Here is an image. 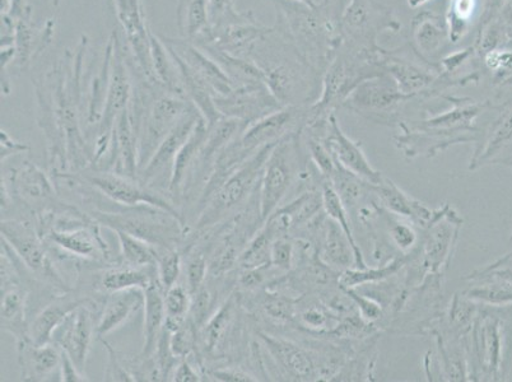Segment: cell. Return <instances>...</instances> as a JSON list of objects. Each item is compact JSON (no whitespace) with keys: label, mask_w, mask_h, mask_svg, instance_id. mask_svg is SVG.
<instances>
[{"label":"cell","mask_w":512,"mask_h":382,"mask_svg":"<svg viewBox=\"0 0 512 382\" xmlns=\"http://www.w3.org/2000/svg\"><path fill=\"white\" fill-rule=\"evenodd\" d=\"M167 49L178 55L183 62L192 68L195 73L204 79L212 88L214 97L226 96L234 90L235 83L231 81L220 65L211 55L193 41L188 39H174V37L160 36Z\"/></svg>","instance_id":"obj_27"},{"label":"cell","mask_w":512,"mask_h":382,"mask_svg":"<svg viewBox=\"0 0 512 382\" xmlns=\"http://www.w3.org/2000/svg\"><path fill=\"white\" fill-rule=\"evenodd\" d=\"M301 132L278 142L265 162L259 188L260 212L264 222L283 206L287 195L293 186L299 185L309 166L310 158L302 143Z\"/></svg>","instance_id":"obj_8"},{"label":"cell","mask_w":512,"mask_h":382,"mask_svg":"<svg viewBox=\"0 0 512 382\" xmlns=\"http://www.w3.org/2000/svg\"><path fill=\"white\" fill-rule=\"evenodd\" d=\"M102 301L79 306L71 312L54 335L53 342L72 358L83 374H86L88 356L96 335L97 324H95L93 311L96 307L101 309Z\"/></svg>","instance_id":"obj_24"},{"label":"cell","mask_w":512,"mask_h":382,"mask_svg":"<svg viewBox=\"0 0 512 382\" xmlns=\"http://www.w3.org/2000/svg\"><path fill=\"white\" fill-rule=\"evenodd\" d=\"M299 244L291 236L278 237L272 246L271 264L283 273L295 268Z\"/></svg>","instance_id":"obj_48"},{"label":"cell","mask_w":512,"mask_h":382,"mask_svg":"<svg viewBox=\"0 0 512 382\" xmlns=\"http://www.w3.org/2000/svg\"><path fill=\"white\" fill-rule=\"evenodd\" d=\"M304 129L313 130V132L320 134L325 143L328 144L335 160L344 169L372 185L379 184L383 179L384 175L374 169L370 161L367 160L361 142L353 141L351 137L343 132L335 113L327 119L306 124Z\"/></svg>","instance_id":"obj_19"},{"label":"cell","mask_w":512,"mask_h":382,"mask_svg":"<svg viewBox=\"0 0 512 382\" xmlns=\"http://www.w3.org/2000/svg\"><path fill=\"white\" fill-rule=\"evenodd\" d=\"M176 22L184 39H200L209 29L207 0H178Z\"/></svg>","instance_id":"obj_39"},{"label":"cell","mask_w":512,"mask_h":382,"mask_svg":"<svg viewBox=\"0 0 512 382\" xmlns=\"http://www.w3.org/2000/svg\"><path fill=\"white\" fill-rule=\"evenodd\" d=\"M51 7L54 9H58L60 6V3H62V0H50Z\"/></svg>","instance_id":"obj_56"},{"label":"cell","mask_w":512,"mask_h":382,"mask_svg":"<svg viewBox=\"0 0 512 382\" xmlns=\"http://www.w3.org/2000/svg\"><path fill=\"white\" fill-rule=\"evenodd\" d=\"M463 218L458 211L445 203L435 209V216L421 230L417 248L409 253V264L420 270L423 276H444L450 268L454 250L458 244Z\"/></svg>","instance_id":"obj_9"},{"label":"cell","mask_w":512,"mask_h":382,"mask_svg":"<svg viewBox=\"0 0 512 382\" xmlns=\"http://www.w3.org/2000/svg\"><path fill=\"white\" fill-rule=\"evenodd\" d=\"M295 2L305 4V6L311 7V8H319L320 7L319 0H295Z\"/></svg>","instance_id":"obj_55"},{"label":"cell","mask_w":512,"mask_h":382,"mask_svg":"<svg viewBox=\"0 0 512 382\" xmlns=\"http://www.w3.org/2000/svg\"><path fill=\"white\" fill-rule=\"evenodd\" d=\"M17 353L21 381H46L59 371L62 349L54 342L37 346L30 339L23 340L17 343Z\"/></svg>","instance_id":"obj_31"},{"label":"cell","mask_w":512,"mask_h":382,"mask_svg":"<svg viewBox=\"0 0 512 382\" xmlns=\"http://www.w3.org/2000/svg\"><path fill=\"white\" fill-rule=\"evenodd\" d=\"M214 102L222 116L248 125L283 107L263 81L236 86L228 95L214 97Z\"/></svg>","instance_id":"obj_23"},{"label":"cell","mask_w":512,"mask_h":382,"mask_svg":"<svg viewBox=\"0 0 512 382\" xmlns=\"http://www.w3.org/2000/svg\"><path fill=\"white\" fill-rule=\"evenodd\" d=\"M249 59L262 72L265 86L283 107H310L319 100L323 74L276 27H271L255 45Z\"/></svg>","instance_id":"obj_2"},{"label":"cell","mask_w":512,"mask_h":382,"mask_svg":"<svg viewBox=\"0 0 512 382\" xmlns=\"http://www.w3.org/2000/svg\"><path fill=\"white\" fill-rule=\"evenodd\" d=\"M428 2H430V0H407L408 6L412 9H418L422 6H425V4Z\"/></svg>","instance_id":"obj_54"},{"label":"cell","mask_w":512,"mask_h":382,"mask_svg":"<svg viewBox=\"0 0 512 382\" xmlns=\"http://www.w3.org/2000/svg\"><path fill=\"white\" fill-rule=\"evenodd\" d=\"M465 279L469 284L463 291V295L477 302V304L486 306L512 305V287L501 279L476 276L472 273Z\"/></svg>","instance_id":"obj_37"},{"label":"cell","mask_w":512,"mask_h":382,"mask_svg":"<svg viewBox=\"0 0 512 382\" xmlns=\"http://www.w3.org/2000/svg\"><path fill=\"white\" fill-rule=\"evenodd\" d=\"M281 236L286 235L282 234L272 218H268L242 251L237 262V270L254 269L271 264L272 246Z\"/></svg>","instance_id":"obj_36"},{"label":"cell","mask_w":512,"mask_h":382,"mask_svg":"<svg viewBox=\"0 0 512 382\" xmlns=\"http://www.w3.org/2000/svg\"><path fill=\"white\" fill-rule=\"evenodd\" d=\"M81 197L92 206L87 213L107 230L127 232L158 250L183 249L189 227L175 214L152 206H102L99 191L91 186L83 189Z\"/></svg>","instance_id":"obj_4"},{"label":"cell","mask_w":512,"mask_h":382,"mask_svg":"<svg viewBox=\"0 0 512 382\" xmlns=\"http://www.w3.org/2000/svg\"><path fill=\"white\" fill-rule=\"evenodd\" d=\"M31 290L26 281L2 287V330L15 338L16 343L29 340V301Z\"/></svg>","instance_id":"obj_30"},{"label":"cell","mask_w":512,"mask_h":382,"mask_svg":"<svg viewBox=\"0 0 512 382\" xmlns=\"http://www.w3.org/2000/svg\"><path fill=\"white\" fill-rule=\"evenodd\" d=\"M408 262V254L395 256L388 263L376 265V267H367L365 269L351 268L344 270L339 277L341 287L358 288L366 286V284L384 281L398 274L400 270L406 267Z\"/></svg>","instance_id":"obj_40"},{"label":"cell","mask_w":512,"mask_h":382,"mask_svg":"<svg viewBox=\"0 0 512 382\" xmlns=\"http://www.w3.org/2000/svg\"><path fill=\"white\" fill-rule=\"evenodd\" d=\"M170 53L175 60L176 67H178L181 86H183L186 99L197 107L200 115L207 121L208 127H211L217 120L222 118L220 111L217 110L216 102H214L212 88L209 87L208 83L198 73H195L192 68L188 67L178 55L172 53V51Z\"/></svg>","instance_id":"obj_34"},{"label":"cell","mask_w":512,"mask_h":382,"mask_svg":"<svg viewBox=\"0 0 512 382\" xmlns=\"http://www.w3.org/2000/svg\"><path fill=\"white\" fill-rule=\"evenodd\" d=\"M111 2H113L116 20H118L121 31L124 32L128 59L136 65L151 85L162 88L158 85L155 73H153L152 30L148 26L142 0H111Z\"/></svg>","instance_id":"obj_17"},{"label":"cell","mask_w":512,"mask_h":382,"mask_svg":"<svg viewBox=\"0 0 512 382\" xmlns=\"http://www.w3.org/2000/svg\"><path fill=\"white\" fill-rule=\"evenodd\" d=\"M276 29L291 41L316 71L324 74L342 45L341 18L346 0L311 8L295 0H272Z\"/></svg>","instance_id":"obj_3"},{"label":"cell","mask_w":512,"mask_h":382,"mask_svg":"<svg viewBox=\"0 0 512 382\" xmlns=\"http://www.w3.org/2000/svg\"><path fill=\"white\" fill-rule=\"evenodd\" d=\"M399 218L380 206V221L385 227V235H388L390 245L393 249H397L400 254H408L417 248L420 236L414 230L416 226L403 222Z\"/></svg>","instance_id":"obj_42"},{"label":"cell","mask_w":512,"mask_h":382,"mask_svg":"<svg viewBox=\"0 0 512 382\" xmlns=\"http://www.w3.org/2000/svg\"><path fill=\"white\" fill-rule=\"evenodd\" d=\"M372 190H374L377 203L385 211L400 218H406L421 230L427 227L435 216V209L428 208L420 200L411 197L389 177L383 176L379 184L372 185Z\"/></svg>","instance_id":"obj_29"},{"label":"cell","mask_w":512,"mask_h":382,"mask_svg":"<svg viewBox=\"0 0 512 382\" xmlns=\"http://www.w3.org/2000/svg\"><path fill=\"white\" fill-rule=\"evenodd\" d=\"M114 232L119 244L120 264L134 268H148L157 265L160 250L148 242L123 231Z\"/></svg>","instance_id":"obj_41"},{"label":"cell","mask_w":512,"mask_h":382,"mask_svg":"<svg viewBox=\"0 0 512 382\" xmlns=\"http://www.w3.org/2000/svg\"><path fill=\"white\" fill-rule=\"evenodd\" d=\"M208 130L207 121L200 118L188 141L185 142L178 156H176L174 169H172L169 198L178 208L186 180H188L190 172H192L195 162L198 160L199 153L202 151L204 143H206Z\"/></svg>","instance_id":"obj_32"},{"label":"cell","mask_w":512,"mask_h":382,"mask_svg":"<svg viewBox=\"0 0 512 382\" xmlns=\"http://www.w3.org/2000/svg\"><path fill=\"white\" fill-rule=\"evenodd\" d=\"M381 68L394 79L399 90L406 95L417 99H431L436 82L439 81L441 71L439 68L418 59L417 62L409 59L402 49L381 50Z\"/></svg>","instance_id":"obj_20"},{"label":"cell","mask_w":512,"mask_h":382,"mask_svg":"<svg viewBox=\"0 0 512 382\" xmlns=\"http://www.w3.org/2000/svg\"><path fill=\"white\" fill-rule=\"evenodd\" d=\"M0 144H2V163L6 162L9 157L20 155L30 151V147L25 143L17 142L6 130L0 132Z\"/></svg>","instance_id":"obj_53"},{"label":"cell","mask_w":512,"mask_h":382,"mask_svg":"<svg viewBox=\"0 0 512 382\" xmlns=\"http://www.w3.org/2000/svg\"><path fill=\"white\" fill-rule=\"evenodd\" d=\"M199 330L189 318L185 323L171 333L170 347L172 353L179 360L193 356L198 353Z\"/></svg>","instance_id":"obj_47"},{"label":"cell","mask_w":512,"mask_h":382,"mask_svg":"<svg viewBox=\"0 0 512 382\" xmlns=\"http://www.w3.org/2000/svg\"><path fill=\"white\" fill-rule=\"evenodd\" d=\"M59 377V381L63 382L90 381L86 374L79 371L76 363L64 351H62V360H60Z\"/></svg>","instance_id":"obj_52"},{"label":"cell","mask_w":512,"mask_h":382,"mask_svg":"<svg viewBox=\"0 0 512 382\" xmlns=\"http://www.w3.org/2000/svg\"><path fill=\"white\" fill-rule=\"evenodd\" d=\"M166 310V328L175 332L189 318L190 306H192V293L185 284L176 283L164 292Z\"/></svg>","instance_id":"obj_43"},{"label":"cell","mask_w":512,"mask_h":382,"mask_svg":"<svg viewBox=\"0 0 512 382\" xmlns=\"http://www.w3.org/2000/svg\"><path fill=\"white\" fill-rule=\"evenodd\" d=\"M273 146H267L250 156L227 177L225 183L209 198L206 206L195 218L190 231L203 232L220 225L248 206L260 188L265 162Z\"/></svg>","instance_id":"obj_7"},{"label":"cell","mask_w":512,"mask_h":382,"mask_svg":"<svg viewBox=\"0 0 512 382\" xmlns=\"http://www.w3.org/2000/svg\"><path fill=\"white\" fill-rule=\"evenodd\" d=\"M208 31H217L225 27L255 20L253 11L240 12L235 0H207Z\"/></svg>","instance_id":"obj_44"},{"label":"cell","mask_w":512,"mask_h":382,"mask_svg":"<svg viewBox=\"0 0 512 382\" xmlns=\"http://www.w3.org/2000/svg\"><path fill=\"white\" fill-rule=\"evenodd\" d=\"M200 118H203V116L200 115L197 107L194 105L190 107L188 113L181 118L179 124L157 148L155 155L147 163V166L139 172V183L160 191V193L169 197L172 169H174L176 156H178L181 147L188 141Z\"/></svg>","instance_id":"obj_18"},{"label":"cell","mask_w":512,"mask_h":382,"mask_svg":"<svg viewBox=\"0 0 512 382\" xmlns=\"http://www.w3.org/2000/svg\"><path fill=\"white\" fill-rule=\"evenodd\" d=\"M144 301L146 295L139 288L107 293L102 301L99 321L96 323V337L105 338L106 335L123 328L144 309Z\"/></svg>","instance_id":"obj_28"},{"label":"cell","mask_w":512,"mask_h":382,"mask_svg":"<svg viewBox=\"0 0 512 382\" xmlns=\"http://www.w3.org/2000/svg\"><path fill=\"white\" fill-rule=\"evenodd\" d=\"M510 3H512V0H488L482 16L477 23L476 35H474V37L481 34V32L500 15L502 9L509 6Z\"/></svg>","instance_id":"obj_51"},{"label":"cell","mask_w":512,"mask_h":382,"mask_svg":"<svg viewBox=\"0 0 512 382\" xmlns=\"http://www.w3.org/2000/svg\"><path fill=\"white\" fill-rule=\"evenodd\" d=\"M476 276L493 277L501 279L512 287V250L509 254L502 256L487 267L474 270Z\"/></svg>","instance_id":"obj_50"},{"label":"cell","mask_w":512,"mask_h":382,"mask_svg":"<svg viewBox=\"0 0 512 382\" xmlns=\"http://www.w3.org/2000/svg\"><path fill=\"white\" fill-rule=\"evenodd\" d=\"M156 281H158L157 265L148 268H134L129 265L116 264L102 270L95 290L102 296L111 292L133 290V288L146 291Z\"/></svg>","instance_id":"obj_33"},{"label":"cell","mask_w":512,"mask_h":382,"mask_svg":"<svg viewBox=\"0 0 512 382\" xmlns=\"http://www.w3.org/2000/svg\"><path fill=\"white\" fill-rule=\"evenodd\" d=\"M144 295H146V301H144L143 309V347L139 354L143 357H152L166 324L164 290L156 281L144 291Z\"/></svg>","instance_id":"obj_35"},{"label":"cell","mask_w":512,"mask_h":382,"mask_svg":"<svg viewBox=\"0 0 512 382\" xmlns=\"http://www.w3.org/2000/svg\"><path fill=\"white\" fill-rule=\"evenodd\" d=\"M445 16L425 9L417 13L409 29V46L423 62L439 68L453 46Z\"/></svg>","instance_id":"obj_21"},{"label":"cell","mask_w":512,"mask_h":382,"mask_svg":"<svg viewBox=\"0 0 512 382\" xmlns=\"http://www.w3.org/2000/svg\"><path fill=\"white\" fill-rule=\"evenodd\" d=\"M79 179L96 189L107 200L119 206L137 207L152 206L175 214L184 221L179 208L172 203L167 195L148 188L138 180L115 174V172L87 169L74 172ZM185 223V222H184Z\"/></svg>","instance_id":"obj_16"},{"label":"cell","mask_w":512,"mask_h":382,"mask_svg":"<svg viewBox=\"0 0 512 382\" xmlns=\"http://www.w3.org/2000/svg\"><path fill=\"white\" fill-rule=\"evenodd\" d=\"M502 165L512 169V97L502 102L490 127L484 129L481 141L474 149L470 171L486 166Z\"/></svg>","instance_id":"obj_22"},{"label":"cell","mask_w":512,"mask_h":382,"mask_svg":"<svg viewBox=\"0 0 512 382\" xmlns=\"http://www.w3.org/2000/svg\"><path fill=\"white\" fill-rule=\"evenodd\" d=\"M381 50L370 53L342 43L325 69L319 100L309 107L306 124L329 118L362 82L385 73L380 64Z\"/></svg>","instance_id":"obj_6"},{"label":"cell","mask_w":512,"mask_h":382,"mask_svg":"<svg viewBox=\"0 0 512 382\" xmlns=\"http://www.w3.org/2000/svg\"><path fill=\"white\" fill-rule=\"evenodd\" d=\"M93 170L115 172L129 179L138 180V135L130 116L129 106L116 120L107 155Z\"/></svg>","instance_id":"obj_25"},{"label":"cell","mask_w":512,"mask_h":382,"mask_svg":"<svg viewBox=\"0 0 512 382\" xmlns=\"http://www.w3.org/2000/svg\"><path fill=\"white\" fill-rule=\"evenodd\" d=\"M477 0H449L445 18L448 23L450 39L453 44L462 41L470 29L473 13L476 11Z\"/></svg>","instance_id":"obj_45"},{"label":"cell","mask_w":512,"mask_h":382,"mask_svg":"<svg viewBox=\"0 0 512 382\" xmlns=\"http://www.w3.org/2000/svg\"><path fill=\"white\" fill-rule=\"evenodd\" d=\"M512 305H479L469 335L470 381H502L512 370Z\"/></svg>","instance_id":"obj_5"},{"label":"cell","mask_w":512,"mask_h":382,"mask_svg":"<svg viewBox=\"0 0 512 382\" xmlns=\"http://www.w3.org/2000/svg\"><path fill=\"white\" fill-rule=\"evenodd\" d=\"M402 29L392 8L379 0H348L341 18L342 43L352 48L377 53L381 50L379 36L383 32Z\"/></svg>","instance_id":"obj_13"},{"label":"cell","mask_w":512,"mask_h":382,"mask_svg":"<svg viewBox=\"0 0 512 382\" xmlns=\"http://www.w3.org/2000/svg\"><path fill=\"white\" fill-rule=\"evenodd\" d=\"M309 107L285 106L263 116L245 128L231 143L232 151L241 162L248 160L260 149L273 146L290 135L304 129Z\"/></svg>","instance_id":"obj_15"},{"label":"cell","mask_w":512,"mask_h":382,"mask_svg":"<svg viewBox=\"0 0 512 382\" xmlns=\"http://www.w3.org/2000/svg\"><path fill=\"white\" fill-rule=\"evenodd\" d=\"M114 53L111 59L110 81L107 87L104 111L95 133L93 161L91 169L99 166L109 151L114 125L121 113L128 109L132 100L133 82L130 74L127 53L118 34L114 32Z\"/></svg>","instance_id":"obj_14"},{"label":"cell","mask_w":512,"mask_h":382,"mask_svg":"<svg viewBox=\"0 0 512 382\" xmlns=\"http://www.w3.org/2000/svg\"><path fill=\"white\" fill-rule=\"evenodd\" d=\"M102 298L85 296L83 293L68 292L55 296L30 321L29 337L37 346L53 343L55 332L59 329L71 312L79 306L101 302Z\"/></svg>","instance_id":"obj_26"},{"label":"cell","mask_w":512,"mask_h":382,"mask_svg":"<svg viewBox=\"0 0 512 382\" xmlns=\"http://www.w3.org/2000/svg\"><path fill=\"white\" fill-rule=\"evenodd\" d=\"M417 97L399 90L389 74L366 79L344 102V109L376 124L398 127L402 123L404 109Z\"/></svg>","instance_id":"obj_12"},{"label":"cell","mask_w":512,"mask_h":382,"mask_svg":"<svg viewBox=\"0 0 512 382\" xmlns=\"http://www.w3.org/2000/svg\"><path fill=\"white\" fill-rule=\"evenodd\" d=\"M451 109L425 120L402 121L394 142L399 151L412 158H434L456 144L478 143L484 129L477 119L493 105L490 101L477 102L469 97L441 95Z\"/></svg>","instance_id":"obj_1"},{"label":"cell","mask_w":512,"mask_h":382,"mask_svg":"<svg viewBox=\"0 0 512 382\" xmlns=\"http://www.w3.org/2000/svg\"><path fill=\"white\" fill-rule=\"evenodd\" d=\"M109 356L105 371V381H136L130 372L125 368L123 361H121L120 353L115 351V348L107 343L104 338L100 339Z\"/></svg>","instance_id":"obj_49"},{"label":"cell","mask_w":512,"mask_h":382,"mask_svg":"<svg viewBox=\"0 0 512 382\" xmlns=\"http://www.w3.org/2000/svg\"><path fill=\"white\" fill-rule=\"evenodd\" d=\"M183 260V253L179 249L160 250L157 260V278L164 292L179 282L183 272Z\"/></svg>","instance_id":"obj_46"},{"label":"cell","mask_w":512,"mask_h":382,"mask_svg":"<svg viewBox=\"0 0 512 382\" xmlns=\"http://www.w3.org/2000/svg\"><path fill=\"white\" fill-rule=\"evenodd\" d=\"M2 183L11 195L12 208L16 207L21 218L36 222L48 213L64 211L71 204L60 199L57 185L43 169L30 161L2 174Z\"/></svg>","instance_id":"obj_10"},{"label":"cell","mask_w":512,"mask_h":382,"mask_svg":"<svg viewBox=\"0 0 512 382\" xmlns=\"http://www.w3.org/2000/svg\"><path fill=\"white\" fill-rule=\"evenodd\" d=\"M320 191L321 197H323V208L325 213L329 218H332L333 221L337 222L339 226L343 228V231L346 232V235L351 241L352 248L355 250L356 255V268L365 269L369 267L367 265L365 256H363L360 245L356 240L355 235H353V223L351 220V216L347 211V208L344 207V204L339 198L337 191H335L332 181L324 177L320 183Z\"/></svg>","instance_id":"obj_38"},{"label":"cell","mask_w":512,"mask_h":382,"mask_svg":"<svg viewBox=\"0 0 512 382\" xmlns=\"http://www.w3.org/2000/svg\"><path fill=\"white\" fill-rule=\"evenodd\" d=\"M0 231L2 240L37 279L59 293L73 291L60 274L51 250L34 222L21 217L2 218Z\"/></svg>","instance_id":"obj_11"}]
</instances>
